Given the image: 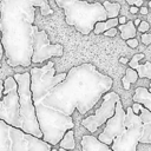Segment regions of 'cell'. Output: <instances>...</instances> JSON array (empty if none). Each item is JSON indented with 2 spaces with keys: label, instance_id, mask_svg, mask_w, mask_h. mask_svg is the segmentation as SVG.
<instances>
[{
  "label": "cell",
  "instance_id": "7",
  "mask_svg": "<svg viewBox=\"0 0 151 151\" xmlns=\"http://www.w3.org/2000/svg\"><path fill=\"white\" fill-rule=\"evenodd\" d=\"M32 64L44 63L52 57H63L64 47L61 44H51L46 31L39 29L35 25L32 35Z\"/></svg>",
  "mask_w": 151,
  "mask_h": 151
},
{
  "label": "cell",
  "instance_id": "34",
  "mask_svg": "<svg viewBox=\"0 0 151 151\" xmlns=\"http://www.w3.org/2000/svg\"><path fill=\"white\" fill-rule=\"evenodd\" d=\"M147 90H149V91H150V92H151V83H150V87H149V88H147Z\"/></svg>",
  "mask_w": 151,
  "mask_h": 151
},
{
  "label": "cell",
  "instance_id": "13",
  "mask_svg": "<svg viewBox=\"0 0 151 151\" xmlns=\"http://www.w3.org/2000/svg\"><path fill=\"white\" fill-rule=\"evenodd\" d=\"M59 151H64V150H73L76 149V140H74V132L72 129H68L64 136L61 137V139L59 140Z\"/></svg>",
  "mask_w": 151,
  "mask_h": 151
},
{
  "label": "cell",
  "instance_id": "9",
  "mask_svg": "<svg viewBox=\"0 0 151 151\" xmlns=\"http://www.w3.org/2000/svg\"><path fill=\"white\" fill-rule=\"evenodd\" d=\"M105 127L103 132L99 133L98 139L107 145H111L113 139L124 131L125 129V110L123 107V104L120 99L116 101V107H114V113L112 117H110L105 122Z\"/></svg>",
  "mask_w": 151,
  "mask_h": 151
},
{
  "label": "cell",
  "instance_id": "29",
  "mask_svg": "<svg viewBox=\"0 0 151 151\" xmlns=\"http://www.w3.org/2000/svg\"><path fill=\"white\" fill-rule=\"evenodd\" d=\"M127 20H126V18L123 15V17H118V24H125Z\"/></svg>",
  "mask_w": 151,
  "mask_h": 151
},
{
  "label": "cell",
  "instance_id": "12",
  "mask_svg": "<svg viewBox=\"0 0 151 151\" xmlns=\"http://www.w3.org/2000/svg\"><path fill=\"white\" fill-rule=\"evenodd\" d=\"M133 101L142 104L144 107L151 111V92L146 87H137L134 90V94L132 97Z\"/></svg>",
  "mask_w": 151,
  "mask_h": 151
},
{
  "label": "cell",
  "instance_id": "6",
  "mask_svg": "<svg viewBox=\"0 0 151 151\" xmlns=\"http://www.w3.org/2000/svg\"><path fill=\"white\" fill-rule=\"evenodd\" d=\"M0 119L15 127H21L19 116L18 84L12 76L4 80V91L0 99Z\"/></svg>",
  "mask_w": 151,
  "mask_h": 151
},
{
  "label": "cell",
  "instance_id": "18",
  "mask_svg": "<svg viewBox=\"0 0 151 151\" xmlns=\"http://www.w3.org/2000/svg\"><path fill=\"white\" fill-rule=\"evenodd\" d=\"M142 136L139 138V143L143 144H151V123L143 124Z\"/></svg>",
  "mask_w": 151,
  "mask_h": 151
},
{
  "label": "cell",
  "instance_id": "3",
  "mask_svg": "<svg viewBox=\"0 0 151 151\" xmlns=\"http://www.w3.org/2000/svg\"><path fill=\"white\" fill-rule=\"evenodd\" d=\"M52 145L0 119V151H51Z\"/></svg>",
  "mask_w": 151,
  "mask_h": 151
},
{
  "label": "cell",
  "instance_id": "14",
  "mask_svg": "<svg viewBox=\"0 0 151 151\" xmlns=\"http://www.w3.org/2000/svg\"><path fill=\"white\" fill-rule=\"evenodd\" d=\"M118 26V17L116 18H106L105 20H100V21H97L94 24V27H93V32L94 34H100L103 32H105L106 29L109 28H112V27H117Z\"/></svg>",
  "mask_w": 151,
  "mask_h": 151
},
{
  "label": "cell",
  "instance_id": "28",
  "mask_svg": "<svg viewBox=\"0 0 151 151\" xmlns=\"http://www.w3.org/2000/svg\"><path fill=\"white\" fill-rule=\"evenodd\" d=\"M138 12H139V13H142V14H147V12H149V9H147V7H144V6H140V7H139V9H138Z\"/></svg>",
  "mask_w": 151,
  "mask_h": 151
},
{
  "label": "cell",
  "instance_id": "24",
  "mask_svg": "<svg viewBox=\"0 0 151 151\" xmlns=\"http://www.w3.org/2000/svg\"><path fill=\"white\" fill-rule=\"evenodd\" d=\"M140 106H142V104H139V103H137V101H133L131 109H132V111H133L134 113L138 114V113H139V110H140Z\"/></svg>",
  "mask_w": 151,
  "mask_h": 151
},
{
  "label": "cell",
  "instance_id": "5",
  "mask_svg": "<svg viewBox=\"0 0 151 151\" xmlns=\"http://www.w3.org/2000/svg\"><path fill=\"white\" fill-rule=\"evenodd\" d=\"M143 123L139 114L134 113L130 107L125 111V129L112 142L111 150L113 151H136L142 136Z\"/></svg>",
  "mask_w": 151,
  "mask_h": 151
},
{
  "label": "cell",
  "instance_id": "33",
  "mask_svg": "<svg viewBox=\"0 0 151 151\" xmlns=\"http://www.w3.org/2000/svg\"><path fill=\"white\" fill-rule=\"evenodd\" d=\"M149 8H151V0L149 1Z\"/></svg>",
  "mask_w": 151,
  "mask_h": 151
},
{
  "label": "cell",
  "instance_id": "21",
  "mask_svg": "<svg viewBox=\"0 0 151 151\" xmlns=\"http://www.w3.org/2000/svg\"><path fill=\"white\" fill-rule=\"evenodd\" d=\"M126 44H127V46H129V47H131V48H137V47H138L139 41H138V39H137L136 37H133V38L126 39Z\"/></svg>",
  "mask_w": 151,
  "mask_h": 151
},
{
  "label": "cell",
  "instance_id": "2",
  "mask_svg": "<svg viewBox=\"0 0 151 151\" xmlns=\"http://www.w3.org/2000/svg\"><path fill=\"white\" fill-rule=\"evenodd\" d=\"M58 7L64 9L65 21L79 33L88 35L97 21L106 19V11L100 2L86 0H55Z\"/></svg>",
  "mask_w": 151,
  "mask_h": 151
},
{
  "label": "cell",
  "instance_id": "22",
  "mask_svg": "<svg viewBox=\"0 0 151 151\" xmlns=\"http://www.w3.org/2000/svg\"><path fill=\"white\" fill-rule=\"evenodd\" d=\"M140 40L144 45H150L151 44V33H147V32H144L140 37Z\"/></svg>",
  "mask_w": 151,
  "mask_h": 151
},
{
  "label": "cell",
  "instance_id": "15",
  "mask_svg": "<svg viewBox=\"0 0 151 151\" xmlns=\"http://www.w3.org/2000/svg\"><path fill=\"white\" fill-rule=\"evenodd\" d=\"M117 29L120 31V37L124 40L130 39V38H133L137 34V27L134 26V24H133L132 20H127L125 24H118Z\"/></svg>",
  "mask_w": 151,
  "mask_h": 151
},
{
  "label": "cell",
  "instance_id": "27",
  "mask_svg": "<svg viewBox=\"0 0 151 151\" xmlns=\"http://www.w3.org/2000/svg\"><path fill=\"white\" fill-rule=\"evenodd\" d=\"M138 9H139V7H137V6H134V5H131V7H130V13H131V14H136V13H138Z\"/></svg>",
  "mask_w": 151,
  "mask_h": 151
},
{
  "label": "cell",
  "instance_id": "4",
  "mask_svg": "<svg viewBox=\"0 0 151 151\" xmlns=\"http://www.w3.org/2000/svg\"><path fill=\"white\" fill-rule=\"evenodd\" d=\"M18 84V94H19V116H20V124L21 130L27 133H31L35 137L42 138V133L40 131L35 110L32 100L31 93V77L29 72L17 73L13 76Z\"/></svg>",
  "mask_w": 151,
  "mask_h": 151
},
{
  "label": "cell",
  "instance_id": "16",
  "mask_svg": "<svg viewBox=\"0 0 151 151\" xmlns=\"http://www.w3.org/2000/svg\"><path fill=\"white\" fill-rule=\"evenodd\" d=\"M138 80V74L134 68H131L130 66L125 71V76L122 78V84L124 90H130V85L136 83Z\"/></svg>",
  "mask_w": 151,
  "mask_h": 151
},
{
  "label": "cell",
  "instance_id": "20",
  "mask_svg": "<svg viewBox=\"0 0 151 151\" xmlns=\"http://www.w3.org/2000/svg\"><path fill=\"white\" fill-rule=\"evenodd\" d=\"M149 28H150V25H149V22H147V21H142V20H140L139 25L137 26V31H139L140 33L147 32V31H149Z\"/></svg>",
  "mask_w": 151,
  "mask_h": 151
},
{
  "label": "cell",
  "instance_id": "35",
  "mask_svg": "<svg viewBox=\"0 0 151 151\" xmlns=\"http://www.w3.org/2000/svg\"><path fill=\"white\" fill-rule=\"evenodd\" d=\"M0 1H1V0H0Z\"/></svg>",
  "mask_w": 151,
  "mask_h": 151
},
{
  "label": "cell",
  "instance_id": "32",
  "mask_svg": "<svg viewBox=\"0 0 151 151\" xmlns=\"http://www.w3.org/2000/svg\"><path fill=\"white\" fill-rule=\"evenodd\" d=\"M139 22H140V19H138V18L133 20V24H134V26H136V27H137V26L139 25Z\"/></svg>",
  "mask_w": 151,
  "mask_h": 151
},
{
  "label": "cell",
  "instance_id": "30",
  "mask_svg": "<svg viewBox=\"0 0 151 151\" xmlns=\"http://www.w3.org/2000/svg\"><path fill=\"white\" fill-rule=\"evenodd\" d=\"M2 91H4V80L0 79V99L2 97Z\"/></svg>",
  "mask_w": 151,
  "mask_h": 151
},
{
  "label": "cell",
  "instance_id": "8",
  "mask_svg": "<svg viewBox=\"0 0 151 151\" xmlns=\"http://www.w3.org/2000/svg\"><path fill=\"white\" fill-rule=\"evenodd\" d=\"M103 100L100 106L94 111V114H91L81 120V125L87 129L90 132H96L101 125L105 124V122L113 116L116 101L120 99L119 94L113 91H107L103 94Z\"/></svg>",
  "mask_w": 151,
  "mask_h": 151
},
{
  "label": "cell",
  "instance_id": "10",
  "mask_svg": "<svg viewBox=\"0 0 151 151\" xmlns=\"http://www.w3.org/2000/svg\"><path fill=\"white\" fill-rule=\"evenodd\" d=\"M145 58L144 53H136L132 55V58L127 61L129 66L131 68H134L137 71L138 78H147L151 80V63L146 61L144 64H139V60Z\"/></svg>",
  "mask_w": 151,
  "mask_h": 151
},
{
  "label": "cell",
  "instance_id": "23",
  "mask_svg": "<svg viewBox=\"0 0 151 151\" xmlns=\"http://www.w3.org/2000/svg\"><path fill=\"white\" fill-rule=\"evenodd\" d=\"M117 27H112V28H109V29H106L105 32H103L104 33V35H106V37H114L116 34H117Z\"/></svg>",
  "mask_w": 151,
  "mask_h": 151
},
{
  "label": "cell",
  "instance_id": "25",
  "mask_svg": "<svg viewBox=\"0 0 151 151\" xmlns=\"http://www.w3.org/2000/svg\"><path fill=\"white\" fill-rule=\"evenodd\" d=\"M126 2L131 6V5H134L137 7H140L142 4H143V0H126Z\"/></svg>",
  "mask_w": 151,
  "mask_h": 151
},
{
  "label": "cell",
  "instance_id": "17",
  "mask_svg": "<svg viewBox=\"0 0 151 151\" xmlns=\"http://www.w3.org/2000/svg\"><path fill=\"white\" fill-rule=\"evenodd\" d=\"M105 11H106V18H116L119 15V12H120V4L118 2H110L107 0L104 1L103 4Z\"/></svg>",
  "mask_w": 151,
  "mask_h": 151
},
{
  "label": "cell",
  "instance_id": "31",
  "mask_svg": "<svg viewBox=\"0 0 151 151\" xmlns=\"http://www.w3.org/2000/svg\"><path fill=\"white\" fill-rule=\"evenodd\" d=\"M127 61H129V59H127V58H125V57L119 58V63H122V64H127Z\"/></svg>",
  "mask_w": 151,
  "mask_h": 151
},
{
  "label": "cell",
  "instance_id": "11",
  "mask_svg": "<svg viewBox=\"0 0 151 151\" xmlns=\"http://www.w3.org/2000/svg\"><path fill=\"white\" fill-rule=\"evenodd\" d=\"M80 143L84 151H111L110 145L100 142L98 137H94L92 134H84Z\"/></svg>",
  "mask_w": 151,
  "mask_h": 151
},
{
  "label": "cell",
  "instance_id": "19",
  "mask_svg": "<svg viewBox=\"0 0 151 151\" xmlns=\"http://www.w3.org/2000/svg\"><path fill=\"white\" fill-rule=\"evenodd\" d=\"M139 117L142 119V123L143 124H146V123H151V111L147 110L146 107H144L143 105L140 106V110H139Z\"/></svg>",
  "mask_w": 151,
  "mask_h": 151
},
{
  "label": "cell",
  "instance_id": "1",
  "mask_svg": "<svg viewBox=\"0 0 151 151\" xmlns=\"http://www.w3.org/2000/svg\"><path fill=\"white\" fill-rule=\"evenodd\" d=\"M41 15L53 13L47 0H1L0 33L4 55L11 67H28L32 64V35L35 9Z\"/></svg>",
  "mask_w": 151,
  "mask_h": 151
},
{
  "label": "cell",
  "instance_id": "26",
  "mask_svg": "<svg viewBox=\"0 0 151 151\" xmlns=\"http://www.w3.org/2000/svg\"><path fill=\"white\" fill-rule=\"evenodd\" d=\"M2 58H4V47H2V44H1V33H0V67H1Z\"/></svg>",
  "mask_w": 151,
  "mask_h": 151
}]
</instances>
